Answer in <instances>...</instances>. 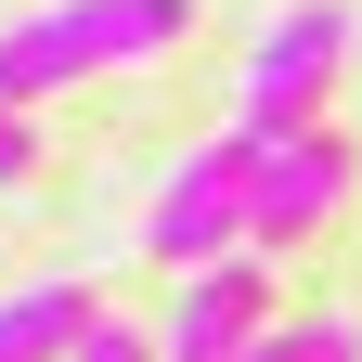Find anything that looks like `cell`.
<instances>
[{
    "mask_svg": "<svg viewBox=\"0 0 362 362\" xmlns=\"http://www.w3.org/2000/svg\"><path fill=\"white\" fill-rule=\"evenodd\" d=\"M26 168H39V129H26V117H0V194H13Z\"/></svg>",
    "mask_w": 362,
    "mask_h": 362,
    "instance_id": "9",
    "label": "cell"
},
{
    "mask_svg": "<svg viewBox=\"0 0 362 362\" xmlns=\"http://www.w3.org/2000/svg\"><path fill=\"white\" fill-rule=\"evenodd\" d=\"M246 181H259V129H220V143H194L168 181H156V220H143V246L168 272H220L246 246Z\"/></svg>",
    "mask_w": 362,
    "mask_h": 362,
    "instance_id": "2",
    "label": "cell"
},
{
    "mask_svg": "<svg viewBox=\"0 0 362 362\" xmlns=\"http://www.w3.org/2000/svg\"><path fill=\"white\" fill-rule=\"evenodd\" d=\"M65 362H168V349H156V337H143V324H117V310H104V324H90V337H78V349H65Z\"/></svg>",
    "mask_w": 362,
    "mask_h": 362,
    "instance_id": "8",
    "label": "cell"
},
{
    "mask_svg": "<svg viewBox=\"0 0 362 362\" xmlns=\"http://www.w3.org/2000/svg\"><path fill=\"white\" fill-rule=\"evenodd\" d=\"M337 194H349V143H337V129H272V143H259V181H246V246L324 233Z\"/></svg>",
    "mask_w": 362,
    "mask_h": 362,
    "instance_id": "4",
    "label": "cell"
},
{
    "mask_svg": "<svg viewBox=\"0 0 362 362\" xmlns=\"http://www.w3.org/2000/svg\"><path fill=\"white\" fill-rule=\"evenodd\" d=\"M272 337V272L259 259H220V272H181V310L156 324L168 362H246Z\"/></svg>",
    "mask_w": 362,
    "mask_h": 362,
    "instance_id": "5",
    "label": "cell"
},
{
    "mask_svg": "<svg viewBox=\"0 0 362 362\" xmlns=\"http://www.w3.org/2000/svg\"><path fill=\"white\" fill-rule=\"evenodd\" d=\"M246 362H349V324H272Z\"/></svg>",
    "mask_w": 362,
    "mask_h": 362,
    "instance_id": "7",
    "label": "cell"
},
{
    "mask_svg": "<svg viewBox=\"0 0 362 362\" xmlns=\"http://www.w3.org/2000/svg\"><path fill=\"white\" fill-rule=\"evenodd\" d=\"M90 324H104V298H90L78 272H52V285H13V298H0V362H65Z\"/></svg>",
    "mask_w": 362,
    "mask_h": 362,
    "instance_id": "6",
    "label": "cell"
},
{
    "mask_svg": "<svg viewBox=\"0 0 362 362\" xmlns=\"http://www.w3.org/2000/svg\"><path fill=\"white\" fill-rule=\"evenodd\" d=\"M181 26H194V0H52V13L0 26V117L52 104V90L104 78V65H156Z\"/></svg>",
    "mask_w": 362,
    "mask_h": 362,
    "instance_id": "1",
    "label": "cell"
},
{
    "mask_svg": "<svg viewBox=\"0 0 362 362\" xmlns=\"http://www.w3.org/2000/svg\"><path fill=\"white\" fill-rule=\"evenodd\" d=\"M337 65H349V13H337V0L272 13L259 52H246V129H259V143H272V129H324V78Z\"/></svg>",
    "mask_w": 362,
    "mask_h": 362,
    "instance_id": "3",
    "label": "cell"
}]
</instances>
